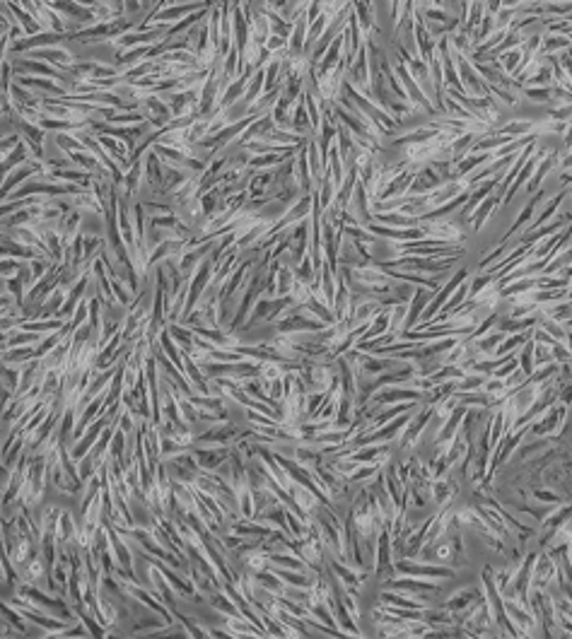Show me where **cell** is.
I'll return each mask as SVG.
<instances>
[{"mask_svg":"<svg viewBox=\"0 0 572 639\" xmlns=\"http://www.w3.org/2000/svg\"><path fill=\"white\" fill-rule=\"evenodd\" d=\"M394 570L403 577H420V579H452L457 574L454 567L447 565H435V562H413L408 557H401V560L394 562Z\"/></svg>","mask_w":572,"mask_h":639,"instance_id":"cell-1","label":"cell"},{"mask_svg":"<svg viewBox=\"0 0 572 639\" xmlns=\"http://www.w3.org/2000/svg\"><path fill=\"white\" fill-rule=\"evenodd\" d=\"M565 418H568V405L555 400L544 415H539L529 425V434L531 437H555L565 429Z\"/></svg>","mask_w":572,"mask_h":639,"instance_id":"cell-2","label":"cell"},{"mask_svg":"<svg viewBox=\"0 0 572 639\" xmlns=\"http://www.w3.org/2000/svg\"><path fill=\"white\" fill-rule=\"evenodd\" d=\"M464 280H469V271H466V268H459V271H454L452 275H449V280L444 282V285L432 295V299L428 302V307H425V312H423V316H420L418 323H428L432 316H437V314L442 312L444 304L449 302V297L454 295V290H457V287L462 285Z\"/></svg>","mask_w":572,"mask_h":639,"instance_id":"cell-3","label":"cell"},{"mask_svg":"<svg viewBox=\"0 0 572 639\" xmlns=\"http://www.w3.org/2000/svg\"><path fill=\"white\" fill-rule=\"evenodd\" d=\"M411 400H423V391L411 384L406 386H384L369 398V403H374L377 408H387L394 403H411Z\"/></svg>","mask_w":572,"mask_h":639,"instance_id":"cell-4","label":"cell"},{"mask_svg":"<svg viewBox=\"0 0 572 639\" xmlns=\"http://www.w3.org/2000/svg\"><path fill=\"white\" fill-rule=\"evenodd\" d=\"M384 589L392 591H401L408 596H425V593H435L439 589L435 579H420V577H398V579H389L384 584Z\"/></svg>","mask_w":572,"mask_h":639,"instance_id":"cell-5","label":"cell"},{"mask_svg":"<svg viewBox=\"0 0 572 639\" xmlns=\"http://www.w3.org/2000/svg\"><path fill=\"white\" fill-rule=\"evenodd\" d=\"M505 611H507V617L514 622V627H517L519 635H531V632L536 630V625H539L536 617L526 611L524 603L512 601V598H505Z\"/></svg>","mask_w":572,"mask_h":639,"instance_id":"cell-6","label":"cell"},{"mask_svg":"<svg viewBox=\"0 0 572 639\" xmlns=\"http://www.w3.org/2000/svg\"><path fill=\"white\" fill-rule=\"evenodd\" d=\"M432 405H425V410H416V418H411L408 420V425H406V429L401 432V446L403 449H411L413 446V442L420 437V434L428 429V425H430V418H432Z\"/></svg>","mask_w":572,"mask_h":639,"instance_id":"cell-7","label":"cell"},{"mask_svg":"<svg viewBox=\"0 0 572 639\" xmlns=\"http://www.w3.org/2000/svg\"><path fill=\"white\" fill-rule=\"evenodd\" d=\"M392 534H389V526H382L377 534V550H374V574L384 577V572L392 567Z\"/></svg>","mask_w":572,"mask_h":639,"instance_id":"cell-8","label":"cell"},{"mask_svg":"<svg viewBox=\"0 0 572 639\" xmlns=\"http://www.w3.org/2000/svg\"><path fill=\"white\" fill-rule=\"evenodd\" d=\"M435 292L428 290V287H416V292H413L411 302H408V312H406V321H403V328L401 331H408V328L418 326L420 316H423L425 307H428V302L432 299Z\"/></svg>","mask_w":572,"mask_h":639,"instance_id":"cell-9","label":"cell"},{"mask_svg":"<svg viewBox=\"0 0 572 639\" xmlns=\"http://www.w3.org/2000/svg\"><path fill=\"white\" fill-rule=\"evenodd\" d=\"M555 579V562L553 557L548 555V552H544V555H536V562H534V572H531V584L536 586V589H548V584Z\"/></svg>","mask_w":572,"mask_h":639,"instance_id":"cell-10","label":"cell"},{"mask_svg":"<svg viewBox=\"0 0 572 639\" xmlns=\"http://www.w3.org/2000/svg\"><path fill=\"white\" fill-rule=\"evenodd\" d=\"M24 56H29V58H44L49 65H53V68H58V70L70 68V63H73V56H70L63 46H47L39 51H27Z\"/></svg>","mask_w":572,"mask_h":639,"instance_id":"cell-11","label":"cell"},{"mask_svg":"<svg viewBox=\"0 0 572 639\" xmlns=\"http://www.w3.org/2000/svg\"><path fill=\"white\" fill-rule=\"evenodd\" d=\"M570 519H572V502H563V504L555 506L553 514L546 516L544 524H541V529L548 531V534H546V538H544V547H546V540L550 538V534H553V531H558L560 526H565Z\"/></svg>","mask_w":572,"mask_h":639,"instance_id":"cell-12","label":"cell"},{"mask_svg":"<svg viewBox=\"0 0 572 639\" xmlns=\"http://www.w3.org/2000/svg\"><path fill=\"white\" fill-rule=\"evenodd\" d=\"M104 230H106V225H104L102 217H99L97 210L83 212V217H80V227H78L80 235L83 237H102Z\"/></svg>","mask_w":572,"mask_h":639,"instance_id":"cell-13","label":"cell"},{"mask_svg":"<svg viewBox=\"0 0 572 639\" xmlns=\"http://www.w3.org/2000/svg\"><path fill=\"white\" fill-rule=\"evenodd\" d=\"M555 439L553 437H534L531 442H526V444H521V446H517V456L514 459L517 461H529L531 456H536V454H544V451H548L550 449V444H553Z\"/></svg>","mask_w":572,"mask_h":639,"instance_id":"cell-14","label":"cell"},{"mask_svg":"<svg viewBox=\"0 0 572 639\" xmlns=\"http://www.w3.org/2000/svg\"><path fill=\"white\" fill-rule=\"evenodd\" d=\"M374 220L379 222V225H387V227H398V230H403V227H416L420 225L418 217L413 215H406V212H384V215H379V212H374Z\"/></svg>","mask_w":572,"mask_h":639,"instance_id":"cell-15","label":"cell"},{"mask_svg":"<svg viewBox=\"0 0 572 639\" xmlns=\"http://www.w3.org/2000/svg\"><path fill=\"white\" fill-rule=\"evenodd\" d=\"M480 596H483V591H480V589L457 591L452 598H447V601H444V608H447L449 613H459V611H464L466 606H471V603H473L476 598H480Z\"/></svg>","mask_w":572,"mask_h":639,"instance_id":"cell-16","label":"cell"},{"mask_svg":"<svg viewBox=\"0 0 572 639\" xmlns=\"http://www.w3.org/2000/svg\"><path fill=\"white\" fill-rule=\"evenodd\" d=\"M498 203H500V196H493V198H485V201L480 203L478 207H476L473 215L469 217V220H471V227H473V232H478L480 227L485 225V220L490 217V210H493V207L498 205Z\"/></svg>","mask_w":572,"mask_h":639,"instance_id":"cell-17","label":"cell"},{"mask_svg":"<svg viewBox=\"0 0 572 639\" xmlns=\"http://www.w3.org/2000/svg\"><path fill=\"white\" fill-rule=\"evenodd\" d=\"M34 171H37V167H34V164H24V167H19V169H17V167H15V169L10 171V179L5 181V184H3V189H0V198H5V196H8V191H10V189H15V186H17V184H22L24 179H32V176H34Z\"/></svg>","mask_w":572,"mask_h":639,"instance_id":"cell-18","label":"cell"},{"mask_svg":"<svg viewBox=\"0 0 572 639\" xmlns=\"http://www.w3.org/2000/svg\"><path fill=\"white\" fill-rule=\"evenodd\" d=\"M295 285V271L287 266L278 268V280H276V297H287Z\"/></svg>","mask_w":572,"mask_h":639,"instance_id":"cell-19","label":"cell"},{"mask_svg":"<svg viewBox=\"0 0 572 639\" xmlns=\"http://www.w3.org/2000/svg\"><path fill=\"white\" fill-rule=\"evenodd\" d=\"M517 362H519V369L529 377L531 372L536 369V362H534V341H526L524 345L519 348L517 352Z\"/></svg>","mask_w":572,"mask_h":639,"instance_id":"cell-20","label":"cell"},{"mask_svg":"<svg viewBox=\"0 0 572 639\" xmlns=\"http://www.w3.org/2000/svg\"><path fill=\"white\" fill-rule=\"evenodd\" d=\"M565 194H568V191H563V194H558L555 198H550V203L544 207V210H541V215H536V220L531 222V225H529V230H526V232H534V230H536V225H544L546 220H550V217L555 215V210H558V207H560V203L565 201Z\"/></svg>","mask_w":572,"mask_h":639,"instance_id":"cell-21","label":"cell"},{"mask_svg":"<svg viewBox=\"0 0 572 639\" xmlns=\"http://www.w3.org/2000/svg\"><path fill=\"white\" fill-rule=\"evenodd\" d=\"M541 198H544V196H534V198H531V201H529V203H526V205H524V210H521V212H519V217H517V220H514V222H512V227H510L507 237H512V235H514V232H517V230H519V227H524V225H526V222H529V220H531V217H534V212H536V205H539V201H541Z\"/></svg>","mask_w":572,"mask_h":639,"instance_id":"cell-22","label":"cell"},{"mask_svg":"<svg viewBox=\"0 0 572 639\" xmlns=\"http://www.w3.org/2000/svg\"><path fill=\"white\" fill-rule=\"evenodd\" d=\"M524 97H529L534 104H553V87H526Z\"/></svg>","mask_w":572,"mask_h":639,"instance_id":"cell-23","label":"cell"},{"mask_svg":"<svg viewBox=\"0 0 572 639\" xmlns=\"http://www.w3.org/2000/svg\"><path fill=\"white\" fill-rule=\"evenodd\" d=\"M495 326H498V312H490L488 316H485L483 321H480L478 326L473 328V333H471L469 338H471V341H478V338H483L485 333H490V331H493Z\"/></svg>","mask_w":572,"mask_h":639,"instance_id":"cell-24","label":"cell"},{"mask_svg":"<svg viewBox=\"0 0 572 639\" xmlns=\"http://www.w3.org/2000/svg\"><path fill=\"white\" fill-rule=\"evenodd\" d=\"M534 121H514V123H507L505 128H500V133L503 135H510V138H517V135H524V133H531L534 130Z\"/></svg>","mask_w":572,"mask_h":639,"instance_id":"cell-25","label":"cell"},{"mask_svg":"<svg viewBox=\"0 0 572 639\" xmlns=\"http://www.w3.org/2000/svg\"><path fill=\"white\" fill-rule=\"evenodd\" d=\"M550 167H553V157H548V160H546L544 164H541V169H536L534 174H531V181L526 184V191H534L536 186H539L541 181H544V176L550 171Z\"/></svg>","mask_w":572,"mask_h":639,"instance_id":"cell-26","label":"cell"},{"mask_svg":"<svg viewBox=\"0 0 572 639\" xmlns=\"http://www.w3.org/2000/svg\"><path fill=\"white\" fill-rule=\"evenodd\" d=\"M507 253H510V244H505V241H503V244L495 248L493 253H488V256H485L483 261H480V268H493L495 263H498V258H505Z\"/></svg>","mask_w":572,"mask_h":639,"instance_id":"cell-27","label":"cell"},{"mask_svg":"<svg viewBox=\"0 0 572 639\" xmlns=\"http://www.w3.org/2000/svg\"><path fill=\"white\" fill-rule=\"evenodd\" d=\"M534 500L544 502V504H563V497L555 495V492L550 490H544V488H534Z\"/></svg>","mask_w":572,"mask_h":639,"instance_id":"cell-28","label":"cell"},{"mask_svg":"<svg viewBox=\"0 0 572 639\" xmlns=\"http://www.w3.org/2000/svg\"><path fill=\"white\" fill-rule=\"evenodd\" d=\"M550 352H553L555 362H572V352L560 341H555L553 345H550Z\"/></svg>","mask_w":572,"mask_h":639,"instance_id":"cell-29","label":"cell"},{"mask_svg":"<svg viewBox=\"0 0 572 639\" xmlns=\"http://www.w3.org/2000/svg\"><path fill=\"white\" fill-rule=\"evenodd\" d=\"M558 622H560V627H563L565 635H572V617L570 615H565V613H558Z\"/></svg>","mask_w":572,"mask_h":639,"instance_id":"cell-30","label":"cell"}]
</instances>
